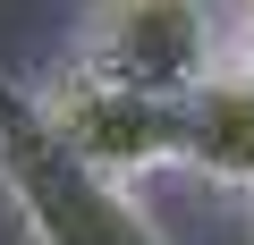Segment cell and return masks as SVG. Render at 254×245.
Segmentation results:
<instances>
[{"mask_svg": "<svg viewBox=\"0 0 254 245\" xmlns=\"http://www.w3.org/2000/svg\"><path fill=\"white\" fill-rule=\"evenodd\" d=\"M178 161L229 195H254V76L237 59L178 93Z\"/></svg>", "mask_w": 254, "mask_h": 245, "instance_id": "4", "label": "cell"}, {"mask_svg": "<svg viewBox=\"0 0 254 245\" xmlns=\"http://www.w3.org/2000/svg\"><path fill=\"white\" fill-rule=\"evenodd\" d=\"M0 195L17 203L34 245H161V228L127 203V186L93 178L60 136L34 93L0 85Z\"/></svg>", "mask_w": 254, "mask_h": 245, "instance_id": "1", "label": "cell"}, {"mask_svg": "<svg viewBox=\"0 0 254 245\" xmlns=\"http://www.w3.org/2000/svg\"><path fill=\"white\" fill-rule=\"evenodd\" d=\"M229 59L254 76V0H246V17H237V34H229Z\"/></svg>", "mask_w": 254, "mask_h": 245, "instance_id": "5", "label": "cell"}, {"mask_svg": "<svg viewBox=\"0 0 254 245\" xmlns=\"http://www.w3.org/2000/svg\"><path fill=\"white\" fill-rule=\"evenodd\" d=\"M220 59H229V43L203 0H93V17H85V68L170 93V101L187 85H203Z\"/></svg>", "mask_w": 254, "mask_h": 245, "instance_id": "3", "label": "cell"}, {"mask_svg": "<svg viewBox=\"0 0 254 245\" xmlns=\"http://www.w3.org/2000/svg\"><path fill=\"white\" fill-rule=\"evenodd\" d=\"M43 118H51V136L93 169V178H153L178 161V101L170 93H144V85H119L102 68H60L43 93Z\"/></svg>", "mask_w": 254, "mask_h": 245, "instance_id": "2", "label": "cell"}]
</instances>
